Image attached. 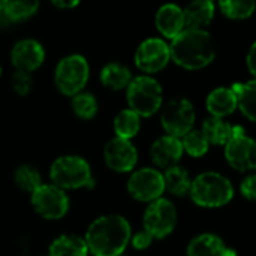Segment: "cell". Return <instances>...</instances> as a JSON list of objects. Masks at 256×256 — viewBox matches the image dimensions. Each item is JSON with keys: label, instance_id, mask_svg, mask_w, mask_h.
Returning <instances> with one entry per match:
<instances>
[{"label": "cell", "instance_id": "1", "mask_svg": "<svg viewBox=\"0 0 256 256\" xmlns=\"http://www.w3.org/2000/svg\"><path fill=\"white\" fill-rule=\"evenodd\" d=\"M132 230L120 214H105L87 228L84 242L93 256H120L130 243Z\"/></svg>", "mask_w": 256, "mask_h": 256}, {"label": "cell", "instance_id": "2", "mask_svg": "<svg viewBox=\"0 0 256 256\" xmlns=\"http://www.w3.org/2000/svg\"><path fill=\"white\" fill-rule=\"evenodd\" d=\"M171 58L182 68L196 70L216 57V44L207 30H183L170 45Z\"/></svg>", "mask_w": 256, "mask_h": 256}, {"label": "cell", "instance_id": "3", "mask_svg": "<svg viewBox=\"0 0 256 256\" xmlns=\"http://www.w3.org/2000/svg\"><path fill=\"white\" fill-rule=\"evenodd\" d=\"M192 201L206 208H216L226 206L234 196V188L231 182L219 172H202L192 180L190 192Z\"/></svg>", "mask_w": 256, "mask_h": 256}, {"label": "cell", "instance_id": "4", "mask_svg": "<svg viewBox=\"0 0 256 256\" xmlns=\"http://www.w3.org/2000/svg\"><path fill=\"white\" fill-rule=\"evenodd\" d=\"M50 177L52 184H56L63 190L93 188L94 184L88 162L84 158L75 154H66L57 158L51 164Z\"/></svg>", "mask_w": 256, "mask_h": 256}, {"label": "cell", "instance_id": "5", "mask_svg": "<svg viewBox=\"0 0 256 256\" xmlns=\"http://www.w3.org/2000/svg\"><path fill=\"white\" fill-rule=\"evenodd\" d=\"M162 93L160 84L150 75L135 76L126 88L129 110L140 117H152L162 106Z\"/></svg>", "mask_w": 256, "mask_h": 256}, {"label": "cell", "instance_id": "6", "mask_svg": "<svg viewBox=\"0 0 256 256\" xmlns=\"http://www.w3.org/2000/svg\"><path fill=\"white\" fill-rule=\"evenodd\" d=\"M90 66L81 54H70L63 57L54 70V82L64 96H75L81 93L88 81Z\"/></svg>", "mask_w": 256, "mask_h": 256}, {"label": "cell", "instance_id": "7", "mask_svg": "<svg viewBox=\"0 0 256 256\" xmlns=\"http://www.w3.org/2000/svg\"><path fill=\"white\" fill-rule=\"evenodd\" d=\"M34 212L46 220H58L69 212L68 194L56 184H42L30 195Z\"/></svg>", "mask_w": 256, "mask_h": 256}, {"label": "cell", "instance_id": "8", "mask_svg": "<svg viewBox=\"0 0 256 256\" xmlns=\"http://www.w3.org/2000/svg\"><path fill=\"white\" fill-rule=\"evenodd\" d=\"M142 224L153 238H165L177 225V210L170 200L159 198L146 208Z\"/></svg>", "mask_w": 256, "mask_h": 256}, {"label": "cell", "instance_id": "9", "mask_svg": "<svg viewBox=\"0 0 256 256\" xmlns=\"http://www.w3.org/2000/svg\"><path fill=\"white\" fill-rule=\"evenodd\" d=\"M160 122L170 136L183 138L195 124V110L192 102L188 99L170 100L162 110Z\"/></svg>", "mask_w": 256, "mask_h": 256}, {"label": "cell", "instance_id": "10", "mask_svg": "<svg viewBox=\"0 0 256 256\" xmlns=\"http://www.w3.org/2000/svg\"><path fill=\"white\" fill-rule=\"evenodd\" d=\"M225 158L228 164L242 172L256 170V141L244 134L242 126H234V134L225 146Z\"/></svg>", "mask_w": 256, "mask_h": 256}, {"label": "cell", "instance_id": "11", "mask_svg": "<svg viewBox=\"0 0 256 256\" xmlns=\"http://www.w3.org/2000/svg\"><path fill=\"white\" fill-rule=\"evenodd\" d=\"M128 192L141 202H153L165 192L164 174L154 168H141L128 180Z\"/></svg>", "mask_w": 256, "mask_h": 256}, {"label": "cell", "instance_id": "12", "mask_svg": "<svg viewBox=\"0 0 256 256\" xmlns=\"http://www.w3.org/2000/svg\"><path fill=\"white\" fill-rule=\"evenodd\" d=\"M170 60V45L160 38H148L142 40L135 51V64L146 74H156L162 70Z\"/></svg>", "mask_w": 256, "mask_h": 256}, {"label": "cell", "instance_id": "13", "mask_svg": "<svg viewBox=\"0 0 256 256\" xmlns=\"http://www.w3.org/2000/svg\"><path fill=\"white\" fill-rule=\"evenodd\" d=\"M104 159L110 170L116 172H129L138 162V152L129 140L114 136L104 147Z\"/></svg>", "mask_w": 256, "mask_h": 256}, {"label": "cell", "instance_id": "14", "mask_svg": "<svg viewBox=\"0 0 256 256\" xmlns=\"http://www.w3.org/2000/svg\"><path fill=\"white\" fill-rule=\"evenodd\" d=\"M45 60L44 46L34 39H21L18 40L10 51V62L15 70L33 72L42 66Z\"/></svg>", "mask_w": 256, "mask_h": 256}, {"label": "cell", "instance_id": "15", "mask_svg": "<svg viewBox=\"0 0 256 256\" xmlns=\"http://www.w3.org/2000/svg\"><path fill=\"white\" fill-rule=\"evenodd\" d=\"M183 152L184 150H183V144L180 138L165 135L153 142L150 148V156L154 165L168 170L178 164Z\"/></svg>", "mask_w": 256, "mask_h": 256}, {"label": "cell", "instance_id": "16", "mask_svg": "<svg viewBox=\"0 0 256 256\" xmlns=\"http://www.w3.org/2000/svg\"><path fill=\"white\" fill-rule=\"evenodd\" d=\"M156 27L160 34L168 39H176L184 30V14L177 4L168 3L156 12Z\"/></svg>", "mask_w": 256, "mask_h": 256}, {"label": "cell", "instance_id": "17", "mask_svg": "<svg viewBox=\"0 0 256 256\" xmlns=\"http://www.w3.org/2000/svg\"><path fill=\"white\" fill-rule=\"evenodd\" d=\"M188 256H237L225 242L214 234H201L188 246Z\"/></svg>", "mask_w": 256, "mask_h": 256}, {"label": "cell", "instance_id": "18", "mask_svg": "<svg viewBox=\"0 0 256 256\" xmlns=\"http://www.w3.org/2000/svg\"><path fill=\"white\" fill-rule=\"evenodd\" d=\"M184 30H206L214 16V3L210 0L194 2L183 9Z\"/></svg>", "mask_w": 256, "mask_h": 256}, {"label": "cell", "instance_id": "19", "mask_svg": "<svg viewBox=\"0 0 256 256\" xmlns=\"http://www.w3.org/2000/svg\"><path fill=\"white\" fill-rule=\"evenodd\" d=\"M207 110L212 114V117L224 118L226 116H231L237 108V96L230 87H219L214 88L208 96H207Z\"/></svg>", "mask_w": 256, "mask_h": 256}, {"label": "cell", "instance_id": "20", "mask_svg": "<svg viewBox=\"0 0 256 256\" xmlns=\"http://www.w3.org/2000/svg\"><path fill=\"white\" fill-rule=\"evenodd\" d=\"M48 256H88V249L82 237L63 234L50 244Z\"/></svg>", "mask_w": 256, "mask_h": 256}, {"label": "cell", "instance_id": "21", "mask_svg": "<svg viewBox=\"0 0 256 256\" xmlns=\"http://www.w3.org/2000/svg\"><path fill=\"white\" fill-rule=\"evenodd\" d=\"M132 81V74L129 68L122 63H108L100 70V82L111 90H123Z\"/></svg>", "mask_w": 256, "mask_h": 256}, {"label": "cell", "instance_id": "22", "mask_svg": "<svg viewBox=\"0 0 256 256\" xmlns=\"http://www.w3.org/2000/svg\"><path fill=\"white\" fill-rule=\"evenodd\" d=\"M202 134L206 135L207 141L213 146H226L234 134V126H231L228 122L210 117L202 123Z\"/></svg>", "mask_w": 256, "mask_h": 256}, {"label": "cell", "instance_id": "23", "mask_svg": "<svg viewBox=\"0 0 256 256\" xmlns=\"http://www.w3.org/2000/svg\"><path fill=\"white\" fill-rule=\"evenodd\" d=\"M232 92L237 96V104L242 112L252 122H256V80L232 84Z\"/></svg>", "mask_w": 256, "mask_h": 256}, {"label": "cell", "instance_id": "24", "mask_svg": "<svg viewBox=\"0 0 256 256\" xmlns=\"http://www.w3.org/2000/svg\"><path fill=\"white\" fill-rule=\"evenodd\" d=\"M39 9L38 2H4L0 9L2 22H16L30 18Z\"/></svg>", "mask_w": 256, "mask_h": 256}, {"label": "cell", "instance_id": "25", "mask_svg": "<svg viewBox=\"0 0 256 256\" xmlns=\"http://www.w3.org/2000/svg\"><path fill=\"white\" fill-rule=\"evenodd\" d=\"M164 180H165V190H168L176 196H184L190 192V186H192L190 176L186 170H183L178 165L168 168L164 174Z\"/></svg>", "mask_w": 256, "mask_h": 256}, {"label": "cell", "instance_id": "26", "mask_svg": "<svg viewBox=\"0 0 256 256\" xmlns=\"http://www.w3.org/2000/svg\"><path fill=\"white\" fill-rule=\"evenodd\" d=\"M140 129H141V117L129 108L120 111L114 118V132L117 138L130 141L134 136H136Z\"/></svg>", "mask_w": 256, "mask_h": 256}, {"label": "cell", "instance_id": "27", "mask_svg": "<svg viewBox=\"0 0 256 256\" xmlns=\"http://www.w3.org/2000/svg\"><path fill=\"white\" fill-rule=\"evenodd\" d=\"M14 180H15L16 186L21 190L28 192L30 195L38 188H40L44 184L40 172L34 166H32V165H21V166H18L15 170V172H14Z\"/></svg>", "mask_w": 256, "mask_h": 256}, {"label": "cell", "instance_id": "28", "mask_svg": "<svg viewBox=\"0 0 256 256\" xmlns=\"http://www.w3.org/2000/svg\"><path fill=\"white\" fill-rule=\"evenodd\" d=\"M72 111L82 120H92L98 114V100L88 92H81L72 98Z\"/></svg>", "mask_w": 256, "mask_h": 256}, {"label": "cell", "instance_id": "29", "mask_svg": "<svg viewBox=\"0 0 256 256\" xmlns=\"http://www.w3.org/2000/svg\"><path fill=\"white\" fill-rule=\"evenodd\" d=\"M182 144H183V150L192 158L204 156L208 152V146H210L202 130L198 129H192L190 132H188L182 138Z\"/></svg>", "mask_w": 256, "mask_h": 256}, {"label": "cell", "instance_id": "30", "mask_svg": "<svg viewBox=\"0 0 256 256\" xmlns=\"http://www.w3.org/2000/svg\"><path fill=\"white\" fill-rule=\"evenodd\" d=\"M219 8L230 18L244 20L255 12L256 3L252 0H225L219 3Z\"/></svg>", "mask_w": 256, "mask_h": 256}, {"label": "cell", "instance_id": "31", "mask_svg": "<svg viewBox=\"0 0 256 256\" xmlns=\"http://www.w3.org/2000/svg\"><path fill=\"white\" fill-rule=\"evenodd\" d=\"M10 86L16 94L26 96V94H28V92L32 90V86H33L32 75L28 72L15 70L10 76Z\"/></svg>", "mask_w": 256, "mask_h": 256}, {"label": "cell", "instance_id": "32", "mask_svg": "<svg viewBox=\"0 0 256 256\" xmlns=\"http://www.w3.org/2000/svg\"><path fill=\"white\" fill-rule=\"evenodd\" d=\"M153 240H154V238H153L146 230H142V231H140V232H136V234H134V236L130 237V243H132L134 249H136V250H144V249H147V248L152 244Z\"/></svg>", "mask_w": 256, "mask_h": 256}, {"label": "cell", "instance_id": "33", "mask_svg": "<svg viewBox=\"0 0 256 256\" xmlns=\"http://www.w3.org/2000/svg\"><path fill=\"white\" fill-rule=\"evenodd\" d=\"M240 190H242L244 198H248L250 201H256V174L249 176L243 180Z\"/></svg>", "mask_w": 256, "mask_h": 256}, {"label": "cell", "instance_id": "34", "mask_svg": "<svg viewBox=\"0 0 256 256\" xmlns=\"http://www.w3.org/2000/svg\"><path fill=\"white\" fill-rule=\"evenodd\" d=\"M246 62H248V68H249V70L252 72V75L255 76V80H256V42L255 44H252V46L249 48V52H248Z\"/></svg>", "mask_w": 256, "mask_h": 256}, {"label": "cell", "instance_id": "35", "mask_svg": "<svg viewBox=\"0 0 256 256\" xmlns=\"http://www.w3.org/2000/svg\"><path fill=\"white\" fill-rule=\"evenodd\" d=\"M78 4V2H54V6L60 8V9H66V8H75Z\"/></svg>", "mask_w": 256, "mask_h": 256}, {"label": "cell", "instance_id": "36", "mask_svg": "<svg viewBox=\"0 0 256 256\" xmlns=\"http://www.w3.org/2000/svg\"><path fill=\"white\" fill-rule=\"evenodd\" d=\"M0 75H2V66H0Z\"/></svg>", "mask_w": 256, "mask_h": 256}, {"label": "cell", "instance_id": "37", "mask_svg": "<svg viewBox=\"0 0 256 256\" xmlns=\"http://www.w3.org/2000/svg\"><path fill=\"white\" fill-rule=\"evenodd\" d=\"M120 256H124V255H120Z\"/></svg>", "mask_w": 256, "mask_h": 256}]
</instances>
